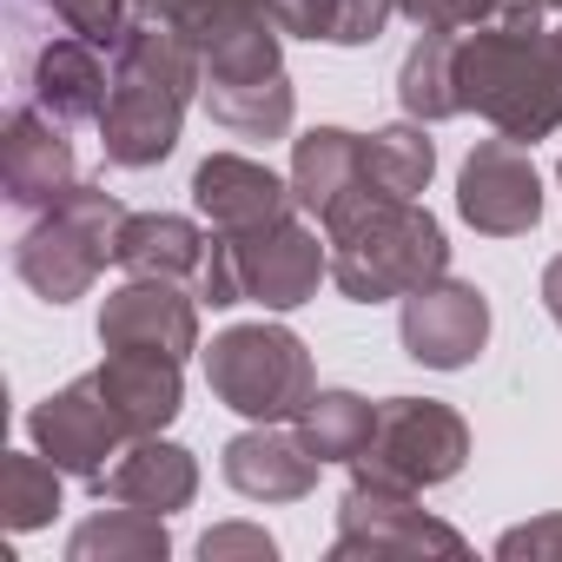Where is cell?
<instances>
[{
  "mask_svg": "<svg viewBox=\"0 0 562 562\" xmlns=\"http://www.w3.org/2000/svg\"><path fill=\"white\" fill-rule=\"evenodd\" d=\"M205 87V54L199 41H186L172 21L133 14L120 47H113V93L100 126V146L113 166L146 172L179 146V120L192 106V93Z\"/></svg>",
  "mask_w": 562,
  "mask_h": 562,
  "instance_id": "1",
  "label": "cell"
},
{
  "mask_svg": "<svg viewBox=\"0 0 562 562\" xmlns=\"http://www.w3.org/2000/svg\"><path fill=\"white\" fill-rule=\"evenodd\" d=\"M457 100L503 139H549L562 126V34L542 21H483L457 34Z\"/></svg>",
  "mask_w": 562,
  "mask_h": 562,
  "instance_id": "2",
  "label": "cell"
},
{
  "mask_svg": "<svg viewBox=\"0 0 562 562\" xmlns=\"http://www.w3.org/2000/svg\"><path fill=\"white\" fill-rule=\"evenodd\" d=\"M331 285L351 305H384V299H411L417 285L450 271V238L443 225L417 205V199H384V192H351L331 218Z\"/></svg>",
  "mask_w": 562,
  "mask_h": 562,
  "instance_id": "3",
  "label": "cell"
},
{
  "mask_svg": "<svg viewBox=\"0 0 562 562\" xmlns=\"http://www.w3.org/2000/svg\"><path fill=\"white\" fill-rule=\"evenodd\" d=\"M126 205L106 186H74L60 205H47L21 238H14V271L21 285L47 305H74L93 292V278L120 251Z\"/></svg>",
  "mask_w": 562,
  "mask_h": 562,
  "instance_id": "4",
  "label": "cell"
},
{
  "mask_svg": "<svg viewBox=\"0 0 562 562\" xmlns=\"http://www.w3.org/2000/svg\"><path fill=\"white\" fill-rule=\"evenodd\" d=\"M199 54H205L199 100L225 133H238V139H285L292 133L299 93H292V74H285V27L271 14L232 27L225 41H212Z\"/></svg>",
  "mask_w": 562,
  "mask_h": 562,
  "instance_id": "5",
  "label": "cell"
},
{
  "mask_svg": "<svg viewBox=\"0 0 562 562\" xmlns=\"http://www.w3.org/2000/svg\"><path fill=\"white\" fill-rule=\"evenodd\" d=\"M205 384L225 411L251 417V424H292L318 378H312V351L299 331L285 325H232L212 338L205 351Z\"/></svg>",
  "mask_w": 562,
  "mask_h": 562,
  "instance_id": "6",
  "label": "cell"
},
{
  "mask_svg": "<svg viewBox=\"0 0 562 562\" xmlns=\"http://www.w3.org/2000/svg\"><path fill=\"white\" fill-rule=\"evenodd\" d=\"M470 463V424L437 404V397H384L378 404V430L364 443V457L351 463V476L364 483H397V490H437Z\"/></svg>",
  "mask_w": 562,
  "mask_h": 562,
  "instance_id": "7",
  "label": "cell"
},
{
  "mask_svg": "<svg viewBox=\"0 0 562 562\" xmlns=\"http://www.w3.org/2000/svg\"><path fill=\"white\" fill-rule=\"evenodd\" d=\"M470 542L437 522L417 490H397V483H364L351 476L345 503H338V542H331V562H384V555H463Z\"/></svg>",
  "mask_w": 562,
  "mask_h": 562,
  "instance_id": "8",
  "label": "cell"
},
{
  "mask_svg": "<svg viewBox=\"0 0 562 562\" xmlns=\"http://www.w3.org/2000/svg\"><path fill=\"white\" fill-rule=\"evenodd\" d=\"M225 245H232V271H238L245 305H265V312H299L305 299H318V278H331V238H318L312 212H292V218L245 232V238H225Z\"/></svg>",
  "mask_w": 562,
  "mask_h": 562,
  "instance_id": "9",
  "label": "cell"
},
{
  "mask_svg": "<svg viewBox=\"0 0 562 562\" xmlns=\"http://www.w3.org/2000/svg\"><path fill=\"white\" fill-rule=\"evenodd\" d=\"M457 212L483 238H522L542 225V172L522 139H476L457 172Z\"/></svg>",
  "mask_w": 562,
  "mask_h": 562,
  "instance_id": "10",
  "label": "cell"
},
{
  "mask_svg": "<svg viewBox=\"0 0 562 562\" xmlns=\"http://www.w3.org/2000/svg\"><path fill=\"white\" fill-rule=\"evenodd\" d=\"M27 437H34V450L41 457H54L67 476H80L87 490L113 470V457L133 443V430L120 424V411L106 404V391H100V378L87 371V378H74L67 391H54L47 404H34V417H27Z\"/></svg>",
  "mask_w": 562,
  "mask_h": 562,
  "instance_id": "11",
  "label": "cell"
},
{
  "mask_svg": "<svg viewBox=\"0 0 562 562\" xmlns=\"http://www.w3.org/2000/svg\"><path fill=\"white\" fill-rule=\"evenodd\" d=\"M397 338H404L411 364H424V371H463L490 345V299L443 271V278H430V285H417L404 299Z\"/></svg>",
  "mask_w": 562,
  "mask_h": 562,
  "instance_id": "12",
  "label": "cell"
},
{
  "mask_svg": "<svg viewBox=\"0 0 562 562\" xmlns=\"http://www.w3.org/2000/svg\"><path fill=\"white\" fill-rule=\"evenodd\" d=\"M80 186L74 172V139L67 120H54L47 106L21 100L0 126V192H8L14 212H47Z\"/></svg>",
  "mask_w": 562,
  "mask_h": 562,
  "instance_id": "13",
  "label": "cell"
},
{
  "mask_svg": "<svg viewBox=\"0 0 562 562\" xmlns=\"http://www.w3.org/2000/svg\"><path fill=\"white\" fill-rule=\"evenodd\" d=\"M100 345L192 358L199 351V292H186L179 278H126L100 305Z\"/></svg>",
  "mask_w": 562,
  "mask_h": 562,
  "instance_id": "14",
  "label": "cell"
},
{
  "mask_svg": "<svg viewBox=\"0 0 562 562\" xmlns=\"http://www.w3.org/2000/svg\"><path fill=\"white\" fill-rule=\"evenodd\" d=\"M192 205L205 212L212 232L225 238H245V232H265L278 218L305 212L292 179H278L265 159H245V153H212L199 172H192Z\"/></svg>",
  "mask_w": 562,
  "mask_h": 562,
  "instance_id": "15",
  "label": "cell"
},
{
  "mask_svg": "<svg viewBox=\"0 0 562 562\" xmlns=\"http://www.w3.org/2000/svg\"><path fill=\"white\" fill-rule=\"evenodd\" d=\"M27 100L47 106L54 120H100L106 93H113V67L106 47L87 34H54L41 47H27Z\"/></svg>",
  "mask_w": 562,
  "mask_h": 562,
  "instance_id": "16",
  "label": "cell"
},
{
  "mask_svg": "<svg viewBox=\"0 0 562 562\" xmlns=\"http://www.w3.org/2000/svg\"><path fill=\"white\" fill-rule=\"evenodd\" d=\"M218 470H225V483H232L238 496H251V503H299V496L318 490V470H325V463L305 450L299 430L251 424V430H238V437L225 443Z\"/></svg>",
  "mask_w": 562,
  "mask_h": 562,
  "instance_id": "17",
  "label": "cell"
},
{
  "mask_svg": "<svg viewBox=\"0 0 562 562\" xmlns=\"http://www.w3.org/2000/svg\"><path fill=\"white\" fill-rule=\"evenodd\" d=\"M93 496L106 503H133V509H153V516H172L199 496V457L186 443H166V437H133L113 470L93 483Z\"/></svg>",
  "mask_w": 562,
  "mask_h": 562,
  "instance_id": "18",
  "label": "cell"
},
{
  "mask_svg": "<svg viewBox=\"0 0 562 562\" xmlns=\"http://www.w3.org/2000/svg\"><path fill=\"white\" fill-rule=\"evenodd\" d=\"M186 358H166V351H106V364L93 371L106 404L120 411V424L133 437H159L179 404H186V378H179Z\"/></svg>",
  "mask_w": 562,
  "mask_h": 562,
  "instance_id": "19",
  "label": "cell"
},
{
  "mask_svg": "<svg viewBox=\"0 0 562 562\" xmlns=\"http://www.w3.org/2000/svg\"><path fill=\"white\" fill-rule=\"evenodd\" d=\"M292 192L325 225L351 192H364V139L345 126H312L305 139H292Z\"/></svg>",
  "mask_w": 562,
  "mask_h": 562,
  "instance_id": "20",
  "label": "cell"
},
{
  "mask_svg": "<svg viewBox=\"0 0 562 562\" xmlns=\"http://www.w3.org/2000/svg\"><path fill=\"white\" fill-rule=\"evenodd\" d=\"M205 245H212V232L179 212H126L113 265H126L133 278H199Z\"/></svg>",
  "mask_w": 562,
  "mask_h": 562,
  "instance_id": "21",
  "label": "cell"
},
{
  "mask_svg": "<svg viewBox=\"0 0 562 562\" xmlns=\"http://www.w3.org/2000/svg\"><path fill=\"white\" fill-rule=\"evenodd\" d=\"M397 0H271V21L285 41H325V47H378Z\"/></svg>",
  "mask_w": 562,
  "mask_h": 562,
  "instance_id": "22",
  "label": "cell"
},
{
  "mask_svg": "<svg viewBox=\"0 0 562 562\" xmlns=\"http://www.w3.org/2000/svg\"><path fill=\"white\" fill-rule=\"evenodd\" d=\"M67 555L74 562H166L172 536H166V516L120 503V509H100L93 522H80Z\"/></svg>",
  "mask_w": 562,
  "mask_h": 562,
  "instance_id": "23",
  "label": "cell"
},
{
  "mask_svg": "<svg viewBox=\"0 0 562 562\" xmlns=\"http://www.w3.org/2000/svg\"><path fill=\"white\" fill-rule=\"evenodd\" d=\"M292 430L305 437V450L318 463H358L378 430V404H364L358 391H312V404L292 417Z\"/></svg>",
  "mask_w": 562,
  "mask_h": 562,
  "instance_id": "24",
  "label": "cell"
},
{
  "mask_svg": "<svg viewBox=\"0 0 562 562\" xmlns=\"http://www.w3.org/2000/svg\"><path fill=\"white\" fill-rule=\"evenodd\" d=\"M397 100L424 126L463 113V100H457V34H417V47L397 67Z\"/></svg>",
  "mask_w": 562,
  "mask_h": 562,
  "instance_id": "25",
  "label": "cell"
},
{
  "mask_svg": "<svg viewBox=\"0 0 562 562\" xmlns=\"http://www.w3.org/2000/svg\"><path fill=\"white\" fill-rule=\"evenodd\" d=\"M437 172V146L424 133V120H397V126H378L364 139V186L384 192V199H417Z\"/></svg>",
  "mask_w": 562,
  "mask_h": 562,
  "instance_id": "26",
  "label": "cell"
},
{
  "mask_svg": "<svg viewBox=\"0 0 562 562\" xmlns=\"http://www.w3.org/2000/svg\"><path fill=\"white\" fill-rule=\"evenodd\" d=\"M60 476H67V470H60L54 457L14 450L8 463H0V522H8L14 536L54 522V509H60Z\"/></svg>",
  "mask_w": 562,
  "mask_h": 562,
  "instance_id": "27",
  "label": "cell"
},
{
  "mask_svg": "<svg viewBox=\"0 0 562 562\" xmlns=\"http://www.w3.org/2000/svg\"><path fill=\"white\" fill-rule=\"evenodd\" d=\"M139 14H153V21H172L186 41L212 47V41H225L232 27H245V21H265V14H271V0H139Z\"/></svg>",
  "mask_w": 562,
  "mask_h": 562,
  "instance_id": "28",
  "label": "cell"
},
{
  "mask_svg": "<svg viewBox=\"0 0 562 562\" xmlns=\"http://www.w3.org/2000/svg\"><path fill=\"white\" fill-rule=\"evenodd\" d=\"M47 14L67 27V34H87L100 47H120L126 21L139 14V0H47Z\"/></svg>",
  "mask_w": 562,
  "mask_h": 562,
  "instance_id": "29",
  "label": "cell"
},
{
  "mask_svg": "<svg viewBox=\"0 0 562 562\" xmlns=\"http://www.w3.org/2000/svg\"><path fill=\"white\" fill-rule=\"evenodd\" d=\"M199 555H205V562H271L278 542H271L258 522H218V529L199 536Z\"/></svg>",
  "mask_w": 562,
  "mask_h": 562,
  "instance_id": "30",
  "label": "cell"
},
{
  "mask_svg": "<svg viewBox=\"0 0 562 562\" xmlns=\"http://www.w3.org/2000/svg\"><path fill=\"white\" fill-rule=\"evenodd\" d=\"M496 555L503 562H562V516H536V522H522V529H503V542H496Z\"/></svg>",
  "mask_w": 562,
  "mask_h": 562,
  "instance_id": "31",
  "label": "cell"
},
{
  "mask_svg": "<svg viewBox=\"0 0 562 562\" xmlns=\"http://www.w3.org/2000/svg\"><path fill=\"white\" fill-rule=\"evenodd\" d=\"M542 14H562V0H457V21L463 27H483V21H542Z\"/></svg>",
  "mask_w": 562,
  "mask_h": 562,
  "instance_id": "32",
  "label": "cell"
},
{
  "mask_svg": "<svg viewBox=\"0 0 562 562\" xmlns=\"http://www.w3.org/2000/svg\"><path fill=\"white\" fill-rule=\"evenodd\" d=\"M397 14L417 21V34H463L457 0H397Z\"/></svg>",
  "mask_w": 562,
  "mask_h": 562,
  "instance_id": "33",
  "label": "cell"
},
{
  "mask_svg": "<svg viewBox=\"0 0 562 562\" xmlns=\"http://www.w3.org/2000/svg\"><path fill=\"white\" fill-rule=\"evenodd\" d=\"M542 312L562 325V251L549 258V271H542Z\"/></svg>",
  "mask_w": 562,
  "mask_h": 562,
  "instance_id": "34",
  "label": "cell"
},
{
  "mask_svg": "<svg viewBox=\"0 0 562 562\" xmlns=\"http://www.w3.org/2000/svg\"><path fill=\"white\" fill-rule=\"evenodd\" d=\"M555 34H562V27H555Z\"/></svg>",
  "mask_w": 562,
  "mask_h": 562,
  "instance_id": "35",
  "label": "cell"
}]
</instances>
